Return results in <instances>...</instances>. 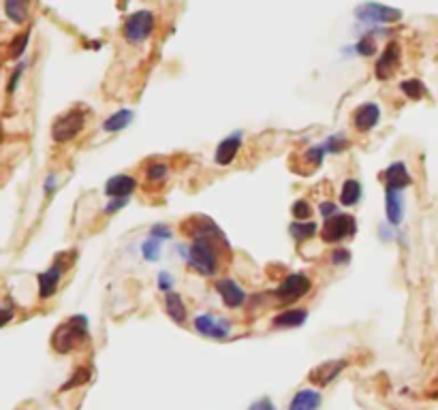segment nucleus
<instances>
[{
  "instance_id": "obj_1",
  "label": "nucleus",
  "mask_w": 438,
  "mask_h": 410,
  "mask_svg": "<svg viewBox=\"0 0 438 410\" xmlns=\"http://www.w3.org/2000/svg\"><path fill=\"white\" fill-rule=\"evenodd\" d=\"M218 243H227V241L218 237H195L186 255L188 265L201 276H214L218 267H221V251H218Z\"/></svg>"
},
{
  "instance_id": "obj_2",
  "label": "nucleus",
  "mask_w": 438,
  "mask_h": 410,
  "mask_svg": "<svg viewBox=\"0 0 438 410\" xmlns=\"http://www.w3.org/2000/svg\"><path fill=\"white\" fill-rule=\"evenodd\" d=\"M88 338V318L78 314L64 320L51 336V346L58 353H71L75 346H80Z\"/></svg>"
},
{
  "instance_id": "obj_3",
  "label": "nucleus",
  "mask_w": 438,
  "mask_h": 410,
  "mask_svg": "<svg viewBox=\"0 0 438 410\" xmlns=\"http://www.w3.org/2000/svg\"><path fill=\"white\" fill-rule=\"evenodd\" d=\"M84 126H86V109L73 107L56 118V122L51 126V137H54V141L64 143V141L75 139L84 131Z\"/></svg>"
},
{
  "instance_id": "obj_4",
  "label": "nucleus",
  "mask_w": 438,
  "mask_h": 410,
  "mask_svg": "<svg viewBox=\"0 0 438 410\" xmlns=\"http://www.w3.org/2000/svg\"><path fill=\"white\" fill-rule=\"evenodd\" d=\"M154 30V13L152 11H137L126 18L122 35L128 43H143L148 41Z\"/></svg>"
},
{
  "instance_id": "obj_5",
  "label": "nucleus",
  "mask_w": 438,
  "mask_h": 410,
  "mask_svg": "<svg viewBox=\"0 0 438 410\" xmlns=\"http://www.w3.org/2000/svg\"><path fill=\"white\" fill-rule=\"evenodd\" d=\"M355 18L359 22L375 24V26L377 24H394V22L402 20V11L387 7V5H381V3H363V5L355 7Z\"/></svg>"
},
{
  "instance_id": "obj_6",
  "label": "nucleus",
  "mask_w": 438,
  "mask_h": 410,
  "mask_svg": "<svg viewBox=\"0 0 438 410\" xmlns=\"http://www.w3.org/2000/svg\"><path fill=\"white\" fill-rule=\"evenodd\" d=\"M355 231H357V222H355L353 216H348V214H334V216L325 218L321 235H323V241L336 243V241H342L346 237H353Z\"/></svg>"
},
{
  "instance_id": "obj_7",
  "label": "nucleus",
  "mask_w": 438,
  "mask_h": 410,
  "mask_svg": "<svg viewBox=\"0 0 438 410\" xmlns=\"http://www.w3.org/2000/svg\"><path fill=\"white\" fill-rule=\"evenodd\" d=\"M312 289V280L306 276V274H291L286 276L278 289L274 291V295L282 301V303H291V301H298L302 299L304 295H308Z\"/></svg>"
},
{
  "instance_id": "obj_8",
  "label": "nucleus",
  "mask_w": 438,
  "mask_h": 410,
  "mask_svg": "<svg viewBox=\"0 0 438 410\" xmlns=\"http://www.w3.org/2000/svg\"><path fill=\"white\" fill-rule=\"evenodd\" d=\"M195 330L203 338H214V340H227L231 334V322L227 318H218L214 314H199L195 318Z\"/></svg>"
},
{
  "instance_id": "obj_9",
  "label": "nucleus",
  "mask_w": 438,
  "mask_h": 410,
  "mask_svg": "<svg viewBox=\"0 0 438 410\" xmlns=\"http://www.w3.org/2000/svg\"><path fill=\"white\" fill-rule=\"evenodd\" d=\"M346 145H348V141L344 139V135H334V137H329L327 141H323V143L310 147L308 152H304V162L308 165V169H310V167H319L327 154L340 152V150H344Z\"/></svg>"
},
{
  "instance_id": "obj_10",
  "label": "nucleus",
  "mask_w": 438,
  "mask_h": 410,
  "mask_svg": "<svg viewBox=\"0 0 438 410\" xmlns=\"http://www.w3.org/2000/svg\"><path fill=\"white\" fill-rule=\"evenodd\" d=\"M400 62H402V49H400V43H389L385 47V52L381 54V58L377 60V68H375V75L379 79H389L398 68H400Z\"/></svg>"
},
{
  "instance_id": "obj_11",
  "label": "nucleus",
  "mask_w": 438,
  "mask_h": 410,
  "mask_svg": "<svg viewBox=\"0 0 438 410\" xmlns=\"http://www.w3.org/2000/svg\"><path fill=\"white\" fill-rule=\"evenodd\" d=\"M381 120V109L377 103H366L355 109L353 114V126L359 131V133H368L372 131Z\"/></svg>"
},
{
  "instance_id": "obj_12",
  "label": "nucleus",
  "mask_w": 438,
  "mask_h": 410,
  "mask_svg": "<svg viewBox=\"0 0 438 410\" xmlns=\"http://www.w3.org/2000/svg\"><path fill=\"white\" fill-rule=\"evenodd\" d=\"M383 182H385V188H387V191H404L406 186L413 184V178L408 176L404 162L398 160V162H391V165L385 169V174H383Z\"/></svg>"
},
{
  "instance_id": "obj_13",
  "label": "nucleus",
  "mask_w": 438,
  "mask_h": 410,
  "mask_svg": "<svg viewBox=\"0 0 438 410\" xmlns=\"http://www.w3.org/2000/svg\"><path fill=\"white\" fill-rule=\"evenodd\" d=\"M216 289H218V295L223 297V301L229 306V308H240L244 301H246V293L244 289L231 280V278H223V280H218L216 282Z\"/></svg>"
},
{
  "instance_id": "obj_14",
  "label": "nucleus",
  "mask_w": 438,
  "mask_h": 410,
  "mask_svg": "<svg viewBox=\"0 0 438 410\" xmlns=\"http://www.w3.org/2000/svg\"><path fill=\"white\" fill-rule=\"evenodd\" d=\"M62 272H64V265L60 261H56L47 272L37 276V280H39V297L41 299H47V297H51L56 293L58 282L62 278Z\"/></svg>"
},
{
  "instance_id": "obj_15",
  "label": "nucleus",
  "mask_w": 438,
  "mask_h": 410,
  "mask_svg": "<svg viewBox=\"0 0 438 410\" xmlns=\"http://www.w3.org/2000/svg\"><path fill=\"white\" fill-rule=\"evenodd\" d=\"M344 368H346V361H342V359L325 361V363L317 366V368L310 372V380H312L315 385H319V387H325V385H329V382H331Z\"/></svg>"
},
{
  "instance_id": "obj_16",
  "label": "nucleus",
  "mask_w": 438,
  "mask_h": 410,
  "mask_svg": "<svg viewBox=\"0 0 438 410\" xmlns=\"http://www.w3.org/2000/svg\"><path fill=\"white\" fill-rule=\"evenodd\" d=\"M242 147V135H231L223 139L216 147V162L218 165H231Z\"/></svg>"
},
{
  "instance_id": "obj_17",
  "label": "nucleus",
  "mask_w": 438,
  "mask_h": 410,
  "mask_svg": "<svg viewBox=\"0 0 438 410\" xmlns=\"http://www.w3.org/2000/svg\"><path fill=\"white\" fill-rule=\"evenodd\" d=\"M135 188H137L135 178H130V176H126V174H118V176L109 178L107 184H105V193H107V197H114V199H116V197H128Z\"/></svg>"
},
{
  "instance_id": "obj_18",
  "label": "nucleus",
  "mask_w": 438,
  "mask_h": 410,
  "mask_svg": "<svg viewBox=\"0 0 438 410\" xmlns=\"http://www.w3.org/2000/svg\"><path fill=\"white\" fill-rule=\"evenodd\" d=\"M321 406V393L315 389H302L291 399L288 410H319Z\"/></svg>"
},
{
  "instance_id": "obj_19",
  "label": "nucleus",
  "mask_w": 438,
  "mask_h": 410,
  "mask_svg": "<svg viewBox=\"0 0 438 410\" xmlns=\"http://www.w3.org/2000/svg\"><path fill=\"white\" fill-rule=\"evenodd\" d=\"M306 318H308V312H306V310L291 308V310L280 312V314L274 318V327H278V330H291V327H300V325H304Z\"/></svg>"
},
{
  "instance_id": "obj_20",
  "label": "nucleus",
  "mask_w": 438,
  "mask_h": 410,
  "mask_svg": "<svg viewBox=\"0 0 438 410\" xmlns=\"http://www.w3.org/2000/svg\"><path fill=\"white\" fill-rule=\"evenodd\" d=\"M32 0H5V16L13 24H24L30 16Z\"/></svg>"
},
{
  "instance_id": "obj_21",
  "label": "nucleus",
  "mask_w": 438,
  "mask_h": 410,
  "mask_svg": "<svg viewBox=\"0 0 438 410\" xmlns=\"http://www.w3.org/2000/svg\"><path fill=\"white\" fill-rule=\"evenodd\" d=\"M385 212L391 224H400L402 216H404V199H402V191H387L385 197Z\"/></svg>"
},
{
  "instance_id": "obj_22",
  "label": "nucleus",
  "mask_w": 438,
  "mask_h": 410,
  "mask_svg": "<svg viewBox=\"0 0 438 410\" xmlns=\"http://www.w3.org/2000/svg\"><path fill=\"white\" fill-rule=\"evenodd\" d=\"M133 118H135V114L130 109H120V111L111 114L103 122V131H107V133H120L122 128H126L133 122Z\"/></svg>"
},
{
  "instance_id": "obj_23",
  "label": "nucleus",
  "mask_w": 438,
  "mask_h": 410,
  "mask_svg": "<svg viewBox=\"0 0 438 410\" xmlns=\"http://www.w3.org/2000/svg\"><path fill=\"white\" fill-rule=\"evenodd\" d=\"M165 306H167V314L176 320V322H184L186 320V306L182 301V297L174 291L165 293Z\"/></svg>"
},
{
  "instance_id": "obj_24",
  "label": "nucleus",
  "mask_w": 438,
  "mask_h": 410,
  "mask_svg": "<svg viewBox=\"0 0 438 410\" xmlns=\"http://www.w3.org/2000/svg\"><path fill=\"white\" fill-rule=\"evenodd\" d=\"M361 197V184L357 180H346L342 184V191H340V203L342 205H355Z\"/></svg>"
},
{
  "instance_id": "obj_25",
  "label": "nucleus",
  "mask_w": 438,
  "mask_h": 410,
  "mask_svg": "<svg viewBox=\"0 0 438 410\" xmlns=\"http://www.w3.org/2000/svg\"><path fill=\"white\" fill-rule=\"evenodd\" d=\"M291 235H293L296 241H304V239H310L315 233H317V224L315 222H291L288 227Z\"/></svg>"
},
{
  "instance_id": "obj_26",
  "label": "nucleus",
  "mask_w": 438,
  "mask_h": 410,
  "mask_svg": "<svg viewBox=\"0 0 438 410\" xmlns=\"http://www.w3.org/2000/svg\"><path fill=\"white\" fill-rule=\"evenodd\" d=\"M402 92L408 97V99H413V101H419V99H423L425 97V86L421 84L419 79H406V81H402Z\"/></svg>"
},
{
  "instance_id": "obj_27",
  "label": "nucleus",
  "mask_w": 438,
  "mask_h": 410,
  "mask_svg": "<svg viewBox=\"0 0 438 410\" xmlns=\"http://www.w3.org/2000/svg\"><path fill=\"white\" fill-rule=\"evenodd\" d=\"M161 243H163V239H157V237H148L143 241V257L148 259V261H157L159 257H161Z\"/></svg>"
},
{
  "instance_id": "obj_28",
  "label": "nucleus",
  "mask_w": 438,
  "mask_h": 410,
  "mask_svg": "<svg viewBox=\"0 0 438 410\" xmlns=\"http://www.w3.org/2000/svg\"><path fill=\"white\" fill-rule=\"evenodd\" d=\"M145 176H148L150 182H159L167 176V165H163V162H150V165L145 167Z\"/></svg>"
},
{
  "instance_id": "obj_29",
  "label": "nucleus",
  "mask_w": 438,
  "mask_h": 410,
  "mask_svg": "<svg viewBox=\"0 0 438 410\" xmlns=\"http://www.w3.org/2000/svg\"><path fill=\"white\" fill-rule=\"evenodd\" d=\"M28 39H30V32H22L20 39L16 37L13 43H11V47H9V58H18V56H22L24 49H26V45H28Z\"/></svg>"
},
{
  "instance_id": "obj_30",
  "label": "nucleus",
  "mask_w": 438,
  "mask_h": 410,
  "mask_svg": "<svg viewBox=\"0 0 438 410\" xmlns=\"http://www.w3.org/2000/svg\"><path fill=\"white\" fill-rule=\"evenodd\" d=\"M357 52H359L361 56H372V54L377 52V41H375V37H372V35L361 37L359 43H357Z\"/></svg>"
},
{
  "instance_id": "obj_31",
  "label": "nucleus",
  "mask_w": 438,
  "mask_h": 410,
  "mask_svg": "<svg viewBox=\"0 0 438 410\" xmlns=\"http://www.w3.org/2000/svg\"><path fill=\"white\" fill-rule=\"evenodd\" d=\"M310 214H312V210H310V205L306 201H296L293 203V216H296V220H308Z\"/></svg>"
},
{
  "instance_id": "obj_32",
  "label": "nucleus",
  "mask_w": 438,
  "mask_h": 410,
  "mask_svg": "<svg viewBox=\"0 0 438 410\" xmlns=\"http://www.w3.org/2000/svg\"><path fill=\"white\" fill-rule=\"evenodd\" d=\"M150 235L152 237H157V239H169L171 237V229L167 227V224H154L152 229H150Z\"/></svg>"
},
{
  "instance_id": "obj_33",
  "label": "nucleus",
  "mask_w": 438,
  "mask_h": 410,
  "mask_svg": "<svg viewBox=\"0 0 438 410\" xmlns=\"http://www.w3.org/2000/svg\"><path fill=\"white\" fill-rule=\"evenodd\" d=\"M73 376H75V378H73V380H68V382L62 387V391H64V389H73V387H75V385H80V382H86V380H88V370H78V372L73 374Z\"/></svg>"
},
{
  "instance_id": "obj_34",
  "label": "nucleus",
  "mask_w": 438,
  "mask_h": 410,
  "mask_svg": "<svg viewBox=\"0 0 438 410\" xmlns=\"http://www.w3.org/2000/svg\"><path fill=\"white\" fill-rule=\"evenodd\" d=\"M248 410H276V406H274V402H272L269 397H261L259 402L250 404Z\"/></svg>"
},
{
  "instance_id": "obj_35",
  "label": "nucleus",
  "mask_w": 438,
  "mask_h": 410,
  "mask_svg": "<svg viewBox=\"0 0 438 410\" xmlns=\"http://www.w3.org/2000/svg\"><path fill=\"white\" fill-rule=\"evenodd\" d=\"M124 205H126V197H116V199L105 207V214H114V212L122 210Z\"/></svg>"
},
{
  "instance_id": "obj_36",
  "label": "nucleus",
  "mask_w": 438,
  "mask_h": 410,
  "mask_svg": "<svg viewBox=\"0 0 438 410\" xmlns=\"http://www.w3.org/2000/svg\"><path fill=\"white\" fill-rule=\"evenodd\" d=\"M159 287H161V291H171V287H174V278L167 274V272H161V276H159Z\"/></svg>"
},
{
  "instance_id": "obj_37",
  "label": "nucleus",
  "mask_w": 438,
  "mask_h": 410,
  "mask_svg": "<svg viewBox=\"0 0 438 410\" xmlns=\"http://www.w3.org/2000/svg\"><path fill=\"white\" fill-rule=\"evenodd\" d=\"M331 257H334L331 261H334L336 265H340V263H348V261H351V253H348V251H336Z\"/></svg>"
},
{
  "instance_id": "obj_38",
  "label": "nucleus",
  "mask_w": 438,
  "mask_h": 410,
  "mask_svg": "<svg viewBox=\"0 0 438 410\" xmlns=\"http://www.w3.org/2000/svg\"><path fill=\"white\" fill-rule=\"evenodd\" d=\"M22 71H24V64H20V66H18V71L13 73V77L9 79V88H7L9 92H16V88H18V81H20V77H22Z\"/></svg>"
},
{
  "instance_id": "obj_39",
  "label": "nucleus",
  "mask_w": 438,
  "mask_h": 410,
  "mask_svg": "<svg viewBox=\"0 0 438 410\" xmlns=\"http://www.w3.org/2000/svg\"><path fill=\"white\" fill-rule=\"evenodd\" d=\"M321 214H323L325 218H329V216H334V214H338V212H336V205H334L331 201H325V203H321Z\"/></svg>"
}]
</instances>
